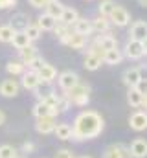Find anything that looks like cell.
<instances>
[{
    "label": "cell",
    "instance_id": "1",
    "mask_svg": "<svg viewBox=\"0 0 147 158\" xmlns=\"http://www.w3.org/2000/svg\"><path fill=\"white\" fill-rule=\"evenodd\" d=\"M101 131H103V118L94 110H83L74 119L72 138L75 142L90 140V138L99 136Z\"/></svg>",
    "mask_w": 147,
    "mask_h": 158
},
{
    "label": "cell",
    "instance_id": "2",
    "mask_svg": "<svg viewBox=\"0 0 147 158\" xmlns=\"http://www.w3.org/2000/svg\"><path fill=\"white\" fill-rule=\"evenodd\" d=\"M65 96L68 98V101L75 105V107H85V105H88V101H90V86L88 85H85V83H77L75 86H72L68 92H65Z\"/></svg>",
    "mask_w": 147,
    "mask_h": 158
},
{
    "label": "cell",
    "instance_id": "3",
    "mask_svg": "<svg viewBox=\"0 0 147 158\" xmlns=\"http://www.w3.org/2000/svg\"><path fill=\"white\" fill-rule=\"evenodd\" d=\"M109 20H110V24H114V26H118V28H123V26H127V24L131 22V15H129V11H127L125 7L116 6L114 11L110 13Z\"/></svg>",
    "mask_w": 147,
    "mask_h": 158
},
{
    "label": "cell",
    "instance_id": "4",
    "mask_svg": "<svg viewBox=\"0 0 147 158\" xmlns=\"http://www.w3.org/2000/svg\"><path fill=\"white\" fill-rule=\"evenodd\" d=\"M103 158H132L129 147H125L123 143H112L105 149Z\"/></svg>",
    "mask_w": 147,
    "mask_h": 158
},
{
    "label": "cell",
    "instance_id": "5",
    "mask_svg": "<svg viewBox=\"0 0 147 158\" xmlns=\"http://www.w3.org/2000/svg\"><path fill=\"white\" fill-rule=\"evenodd\" d=\"M125 55L132 61H138L144 57V48H142V42L134 39H129L127 44H125Z\"/></svg>",
    "mask_w": 147,
    "mask_h": 158
},
{
    "label": "cell",
    "instance_id": "6",
    "mask_svg": "<svg viewBox=\"0 0 147 158\" xmlns=\"http://www.w3.org/2000/svg\"><path fill=\"white\" fill-rule=\"evenodd\" d=\"M57 83H59V86H61L65 92H68L72 86H75V85L79 83V76H77L75 72H70V70H66V72L59 74V77H57Z\"/></svg>",
    "mask_w": 147,
    "mask_h": 158
},
{
    "label": "cell",
    "instance_id": "7",
    "mask_svg": "<svg viewBox=\"0 0 147 158\" xmlns=\"http://www.w3.org/2000/svg\"><path fill=\"white\" fill-rule=\"evenodd\" d=\"M20 90V85L15 79H4L0 83V96L4 98H15Z\"/></svg>",
    "mask_w": 147,
    "mask_h": 158
},
{
    "label": "cell",
    "instance_id": "8",
    "mask_svg": "<svg viewBox=\"0 0 147 158\" xmlns=\"http://www.w3.org/2000/svg\"><path fill=\"white\" fill-rule=\"evenodd\" d=\"M129 125H131L132 131H138V132L145 131L147 129V112H144V110H136V112L129 118Z\"/></svg>",
    "mask_w": 147,
    "mask_h": 158
},
{
    "label": "cell",
    "instance_id": "9",
    "mask_svg": "<svg viewBox=\"0 0 147 158\" xmlns=\"http://www.w3.org/2000/svg\"><path fill=\"white\" fill-rule=\"evenodd\" d=\"M55 125H57L55 116H44V118H37L35 129H37V132H40V134H50V132H53Z\"/></svg>",
    "mask_w": 147,
    "mask_h": 158
},
{
    "label": "cell",
    "instance_id": "10",
    "mask_svg": "<svg viewBox=\"0 0 147 158\" xmlns=\"http://www.w3.org/2000/svg\"><path fill=\"white\" fill-rule=\"evenodd\" d=\"M142 70L140 68H127L123 72V83L129 86V88H134L140 81H142Z\"/></svg>",
    "mask_w": 147,
    "mask_h": 158
},
{
    "label": "cell",
    "instance_id": "11",
    "mask_svg": "<svg viewBox=\"0 0 147 158\" xmlns=\"http://www.w3.org/2000/svg\"><path fill=\"white\" fill-rule=\"evenodd\" d=\"M72 26H74L72 31L79 33V35H83V37H88V35L94 31V30H92V20H90V19H83V17H79Z\"/></svg>",
    "mask_w": 147,
    "mask_h": 158
},
{
    "label": "cell",
    "instance_id": "12",
    "mask_svg": "<svg viewBox=\"0 0 147 158\" xmlns=\"http://www.w3.org/2000/svg\"><path fill=\"white\" fill-rule=\"evenodd\" d=\"M37 76H39V79H40V83H52L53 79L57 77V70H55L53 64L44 63V64L37 70Z\"/></svg>",
    "mask_w": 147,
    "mask_h": 158
},
{
    "label": "cell",
    "instance_id": "13",
    "mask_svg": "<svg viewBox=\"0 0 147 158\" xmlns=\"http://www.w3.org/2000/svg\"><path fill=\"white\" fill-rule=\"evenodd\" d=\"M129 151H131V156L132 158H145L147 156V140L136 138V140L131 143Z\"/></svg>",
    "mask_w": 147,
    "mask_h": 158
},
{
    "label": "cell",
    "instance_id": "14",
    "mask_svg": "<svg viewBox=\"0 0 147 158\" xmlns=\"http://www.w3.org/2000/svg\"><path fill=\"white\" fill-rule=\"evenodd\" d=\"M20 85H22L26 90H35V88L40 86V79H39V76H37V72L28 70V72L22 74V83H20Z\"/></svg>",
    "mask_w": 147,
    "mask_h": 158
},
{
    "label": "cell",
    "instance_id": "15",
    "mask_svg": "<svg viewBox=\"0 0 147 158\" xmlns=\"http://www.w3.org/2000/svg\"><path fill=\"white\" fill-rule=\"evenodd\" d=\"M94 44H98V46L103 48L105 52L118 48V40H116V37H112L110 33H99V35L96 37V40H94Z\"/></svg>",
    "mask_w": 147,
    "mask_h": 158
},
{
    "label": "cell",
    "instance_id": "16",
    "mask_svg": "<svg viewBox=\"0 0 147 158\" xmlns=\"http://www.w3.org/2000/svg\"><path fill=\"white\" fill-rule=\"evenodd\" d=\"M131 39L134 40H142L147 39V22L145 20H138V22H134L132 26H131Z\"/></svg>",
    "mask_w": 147,
    "mask_h": 158
},
{
    "label": "cell",
    "instance_id": "17",
    "mask_svg": "<svg viewBox=\"0 0 147 158\" xmlns=\"http://www.w3.org/2000/svg\"><path fill=\"white\" fill-rule=\"evenodd\" d=\"M35 24L40 28V31H50V30H53V28H55L57 19H53V17H52V15H48V13H42V15H39V19H37Z\"/></svg>",
    "mask_w": 147,
    "mask_h": 158
},
{
    "label": "cell",
    "instance_id": "18",
    "mask_svg": "<svg viewBox=\"0 0 147 158\" xmlns=\"http://www.w3.org/2000/svg\"><path fill=\"white\" fill-rule=\"evenodd\" d=\"M33 114H35V118L57 116V114H59V110H57V109H53V107H48V105H46V103H42V101H37V105L33 107Z\"/></svg>",
    "mask_w": 147,
    "mask_h": 158
},
{
    "label": "cell",
    "instance_id": "19",
    "mask_svg": "<svg viewBox=\"0 0 147 158\" xmlns=\"http://www.w3.org/2000/svg\"><path fill=\"white\" fill-rule=\"evenodd\" d=\"M92 20V30L94 31H98V33H107L110 28V20L107 17H101V15H98L96 19H90Z\"/></svg>",
    "mask_w": 147,
    "mask_h": 158
},
{
    "label": "cell",
    "instance_id": "20",
    "mask_svg": "<svg viewBox=\"0 0 147 158\" xmlns=\"http://www.w3.org/2000/svg\"><path fill=\"white\" fill-rule=\"evenodd\" d=\"M53 134L59 138V140H72V125L68 123H57L55 129H53Z\"/></svg>",
    "mask_w": 147,
    "mask_h": 158
},
{
    "label": "cell",
    "instance_id": "21",
    "mask_svg": "<svg viewBox=\"0 0 147 158\" xmlns=\"http://www.w3.org/2000/svg\"><path fill=\"white\" fill-rule=\"evenodd\" d=\"M66 44H68L72 50H83V48L86 46V37H83V35L72 31V33L68 35V39H66Z\"/></svg>",
    "mask_w": 147,
    "mask_h": 158
},
{
    "label": "cell",
    "instance_id": "22",
    "mask_svg": "<svg viewBox=\"0 0 147 158\" xmlns=\"http://www.w3.org/2000/svg\"><path fill=\"white\" fill-rule=\"evenodd\" d=\"M121 59H123V52L118 50V48H114V50H107L105 55H103V63H107V64H120Z\"/></svg>",
    "mask_w": 147,
    "mask_h": 158
},
{
    "label": "cell",
    "instance_id": "23",
    "mask_svg": "<svg viewBox=\"0 0 147 158\" xmlns=\"http://www.w3.org/2000/svg\"><path fill=\"white\" fill-rule=\"evenodd\" d=\"M53 31H55V35H57V39L61 40L63 44H66V39H68V35L72 33V30H70V26L68 24H65V22H57L55 24V28H53Z\"/></svg>",
    "mask_w": 147,
    "mask_h": 158
},
{
    "label": "cell",
    "instance_id": "24",
    "mask_svg": "<svg viewBox=\"0 0 147 158\" xmlns=\"http://www.w3.org/2000/svg\"><path fill=\"white\" fill-rule=\"evenodd\" d=\"M11 44H13L17 50H22V48L30 46L32 40L28 39V35H26L24 31H15V35H13V39H11Z\"/></svg>",
    "mask_w": 147,
    "mask_h": 158
},
{
    "label": "cell",
    "instance_id": "25",
    "mask_svg": "<svg viewBox=\"0 0 147 158\" xmlns=\"http://www.w3.org/2000/svg\"><path fill=\"white\" fill-rule=\"evenodd\" d=\"M144 94H140L136 88H129V94H127V103L131 107H142L144 105Z\"/></svg>",
    "mask_w": 147,
    "mask_h": 158
},
{
    "label": "cell",
    "instance_id": "26",
    "mask_svg": "<svg viewBox=\"0 0 147 158\" xmlns=\"http://www.w3.org/2000/svg\"><path fill=\"white\" fill-rule=\"evenodd\" d=\"M28 24H30V22H28V17H26L24 13H17V15L13 17V22H11L9 26H11L15 31H24Z\"/></svg>",
    "mask_w": 147,
    "mask_h": 158
},
{
    "label": "cell",
    "instance_id": "27",
    "mask_svg": "<svg viewBox=\"0 0 147 158\" xmlns=\"http://www.w3.org/2000/svg\"><path fill=\"white\" fill-rule=\"evenodd\" d=\"M6 70H7V74H11V76H22V74L26 72V64H24L22 61H9V63L6 64Z\"/></svg>",
    "mask_w": 147,
    "mask_h": 158
},
{
    "label": "cell",
    "instance_id": "28",
    "mask_svg": "<svg viewBox=\"0 0 147 158\" xmlns=\"http://www.w3.org/2000/svg\"><path fill=\"white\" fill-rule=\"evenodd\" d=\"M114 7H116V2H114V0H101L99 6H98V13H99L101 17H107V19H109L110 13L114 11Z\"/></svg>",
    "mask_w": 147,
    "mask_h": 158
},
{
    "label": "cell",
    "instance_id": "29",
    "mask_svg": "<svg viewBox=\"0 0 147 158\" xmlns=\"http://www.w3.org/2000/svg\"><path fill=\"white\" fill-rule=\"evenodd\" d=\"M19 53H20V61H22L24 64H28L33 57H37V48L33 46V44H30V46H26V48L19 50Z\"/></svg>",
    "mask_w": 147,
    "mask_h": 158
},
{
    "label": "cell",
    "instance_id": "30",
    "mask_svg": "<svg viewBox=\"0 0 147 158\" xmlns=\"http://www.w3.org/2000/svg\"><path fill=\"white\" fill-rule=\"evenodd\" d=\"M77 19H79V15H77V11L74 7H65V11H63V15H61L59 20L65 22V24H68V26H72Z\"/></svg>",
    "mask_w": 147,
    "mask_h": 158
},
{
    "label": "cell",
    "instance_id": "31",
    "mask_svg": "<svg viewBox=\"0 0 147 158\" xmlns=\"http://www.w3.org/2000/svg\"><path fill=\"white\" fill-rule=\"evenodd\" d=\"M63 11H65V6L57 0V2H53V4H50V6H46V13L48 15H52L53 19H61V15H63Z\"/></svg>",
    "mask_w": 147,
    "mask_h": 158
},
{
    "label": "cell",
    "instance_id": "32",
    "mask_svg": "<svg viewBox=\"0 0 147 158\" xmlns=\"http://www.w3.org/2000/svg\"><path fill=\"white\" fill-rule=\"evenodd\" d=\"M101 63H103V61H101L99 57L92 55V53H86V55H85V68H86V70H92V72H94V70H98V68L101 66Z\"/></svg>",
    "mask_w": 147,
    "mask_h": 158
},
{
    "label": "cell",
    "instance_id": "33",
    "mask_svg": "<svg viewBox=\"0 0 147 158\" xmlns=\"http://www.w3.org/2000/svg\"><path fill=\"white\" fill-rule=\"evenodd\" d=\"M13 35H15V30H13L9 24L0 26V40H2V42H11Z\"/></svg>",
    "mask_w": 147,
    "mask_h": 158
},
{
    "label": "cell",
    "instance_id": "34",
    "mask_svg": "<svg viewBox=\"0 0 147 158\" xmlns=\"http://www.w3.org/2000/svg\"><path fill=\"white\" fill-rule=\"evenodd\" d=\"M24 33L28 35V39L33 42V40H37L39 37H40V33H42V31H40V28H39L37 24H28V26H26V30H24Z\"/></svg>",
    "mask_w": 147,
    "mask_h": 158
},
{
    "label": "cell",
    "instance_id": "35",
    "mask_svg": "<svg viewBox=\"0 0 147 158\" xmlns=\"http://www.w3.org/2000/svg\"><path fill=\"white\" fill-rule=\"evenodd\" d=\"M19 155L13 145H0V158H15Z\"/></svg>",
    "mask_w": 147,
    "mask_h": 158
},
{
    "label": "cell",
    "instance_id": "36",
    "mask_svg": "<svg viewBox=\"0 0 147 158\" xmlns=\"http://www.w3.org/2000/svg\"><path fill=\"white\" fill-rule=\"evenodd\" d=\"M70 107H72V103L68 101V98H66L65 94H63V96H59V103H57V110H59V112H66V110H68Z\"/></svg>",
    "mask_w": 147,
    "mask_h": 158
},
{
    "label": "cell",
    "instance_id": "37",
    "mask_svg": "<svg viewBox=\"0 0 147 158\" xmlns=\"http://www.w3.org/2000/svg\"><path fill=\"white\" fill-rule=\"evenodd\" d=\"M42 64H44L42 57H39V55H37V57H33V59H32V61L28 63V68H30V70H33V72H37V70H39V68H40Z\"/></svg>",
    "mask_w": 147,
    "mask_h": 158
},
{
    "label": "cell",
    "instance_id": "38",
    "mask_svg": "<svg viewBox=\"0 0 147 158\" xmlns=\"http://www.w3.org/2000/svg\"><path fill=\"white\" fill-rule=\"evenodd\" d=\"M53 158H75V156H74V153L70 149H59Z\"/></svg>",
    "mask_w": 147,
    "mask_h": 158
},
{
    "label": "cell",
    "instance_id": "39",
    "mask_svg": "<svg viewBox=\"0 0 147 158\" xmlns=\"http://www.w3.org/2000/svg\"><path fill=\"white\" fill-rule=\"evenodd\" d=\"M134 88H136V90H138L140 94L147 96V81H145V79H142V81H140V83H138V85H136Z\"/></svg>",
    "mask_w": 147,
    "mask_h": 158
},
{
    "label": "cell",
    "instance_id": "40",
    "mask_svg": "<svg viewBox=\"0 0 147 158\" xmlns=\"http://www.w3.org/2000/svg\"><path fill=\"white\" fill-rule=\"evenodd\" d=\"M17 4V0H0V9H9Z\"/></svg>",
    "mask_w": 147,
    "mask_h": 158
},
{
    "label": "cell",
    "instance_id": "41",
    "mask_svg": "<svg viewBox=\"0 0 147 158\" xmlns=\"http://www.w3.org/2000/svg\"><path fill=\"white\" fill-rule=\"evenodd\" d=\"M33 151H35V145H33L32 142L22 143V153H28V155H30V153H33Z\"/></svg>",
    "mask_w": 147,
    "mask_h": 158
},
{
    "label": "cell",
    "instance_id": "42",
    "mask_svg": "<svg viewBox=\"0 0 147 158\" xmlns=\"http://www.w3.org/2000/svg\"><path fill=\"white\" fill-rule=\"evenodd\" d=\"M30 4L33 7H46V2L44 0H30Z\"/></svg>",
    "mask_w": 147,
    "mask_h": 158
},
{
    "label": "cell",
    "instance_id": "43",
    "mask_svg": "<svg viewBox=\"0 0 147 158\" xmlns=\"http://www.w3.org/2000/svg\"><path fill=\"white\" fill-rule=\"evenodd\" d=\"M142 48H144V55H147V39L142 40Z\"/></svg>",
    "mask_w": 147,
    "mask_h": 158
},
{
    "label": "cell",
    "instance_id": "44",
    "mask_svg": "<svg viewBox=\"0 0 147 158\" xmlns=\"http://www.w3.org/2000/svg\"><path fill=\"white\" fill-rule=\"evenodd\" d=\"M4 123H6V114L0 110V125H4Z\"/></svg>",
    "mask_w": 147,
    "mask_h": 158
},
{
    "label": "cell",
    "instance_id": "45",
    "mask_svg": "<svg viewBox=\"0 0 147 158\" xmlns=\"http://www.w3.org/2000/svg\"><path fill=\"white\" fill-rule=\"evenodd\" d=\"M140 2V6H144V7H147V0H138Z\"/></svg>",
    "mask_w": 147,
    "mask_h": 158
},
{
    "label": "cell",
    "instance_id": "46",
    "mask_svg": "<svg viewBox=\"0 0 147 158\" xmlns=\"http://www.w3.org/2000/svg\"><path fill=\"white\" fill-rule=\"evenodd\" d=\"M46 2V6H50V4H53V2H57V0H44Z\"/></svg>",
    "mask_w": 147,
    "mask_h": 158
},
{
    "label": "cell",
    "instance_id": "47",
    "mask_svg": "<svg viewBox=\"0 0 147 158\" xmlns=\"http://www.w3.org/2000/svg\"><path fill=\"white\" fill-rule=\"evenodd\" d=\"M144 105H145V109H147V96L144 98Z\"/></svg>",
    "mask_w": 147,
    "mask_h": 158
},
{
    "label": "cell",
    "instance_id": "48",
    "mask_svg": "<svg viewBox=\"0 0 147 158\" xmlns=\"http://www.w3.org/2000/svg\"><path fill=\"white\" fill-rule=\"evenodd\" d=\"M15 158H26V156H20V155H17V156H15Z\"/></svg>",
    "mask_w": 147,
    "mask_h": 158
},
{
    "label": "cell",
    "instance_id": "49",
    "mask_svg": "<svg viewBox=\"0 0 147 158\" xmlns=\"http://www.w3.org/2000/svg\"><path fill=\"white\" fill-rule=\"evenodd\" d=\"M81 158H90V156H81Z\"/></svg>",
    "mask_w": 147,
    "mask_h": 158
}]
</instances>
